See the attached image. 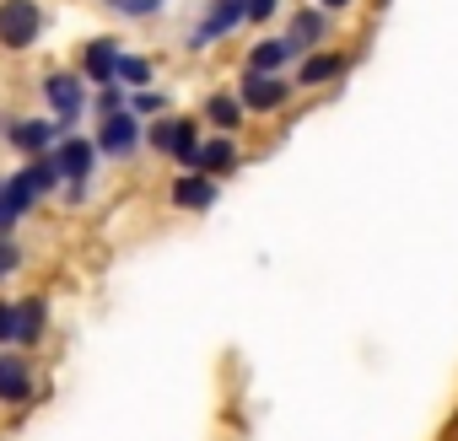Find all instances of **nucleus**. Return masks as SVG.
<instances>
[{
    "instance_id": "nucleus-1",
    "label": "nucleus",
    "mask_w": 458,
    "mask_h": 441,
    "mask_svg": "<svg viewBox=\"0 0 458 441\" xmlns=\"http://www.w3.org/2000/svg\"><path fill=\"white\" fill-rule=\"evenodd\" d=\"M44 28V12H38V0H6L0 6V44L6 49H28Z\"/></svg>"
},
{
    "instance_id": "nucleus-2",
    "label": "nucleus",
    "mask_w": 458,
    "mask_h": 441,
    "mask_svg": "<svg viewBox=\"0 0 458 441\" xmlns=\"http://www.w3.org/2000/svg\"><path fill=\"white\" fill-rule=\"evenodd\" d=\"M49 156H55L60 178H71V183H87V178H92V156H98V146H92L87 135H71V140H60Z\"/></svg>"
},
{
    "instance_id": "nucleus-3",
    "label": "nucleus",
    "mask_w": 458,
    "mask_h": 441,
    "mask_svg": "<svg viewBox=\"0 0 458 441\" xmlns=\"http://www.w3.org/2000/svg\"><path fill=\"white\" fill-rule=\"evenodd\" d=\"M238 103H243V113H249V108H254V113H270V108L286 103V81H281V76H254V71H249Z\"/></svg>"
},
{
    "instance_id": "nucleus-4",
    "label": "nucleus",
    "mask_w": 458,
    "mask_h": 441,
    "mask_svg": "<svg viewBox=\"0 0 458 441\" xmlns=\"http://www.w3.org/2000/svg\"><path fill=\"white\" fill-rule=\"evenodd\" d=\"M140 146V119L124 108V113H114V119H103V135H98V151H108V156H124V151H135Z\"/></svg>"
},
{
    "instance_id": "nucleus-5",
    "label": "nucleus",
    "mask_w": 458,
    "mask_h": 441,
    "mask_svg": "<svg viewBox=\"0 0 458 441\" xmlns=\"http://www.w3.org/2000/svg\"><path fill=\"white\" fill-rule=\"evenodd\" d=\"M249 17V6L243 0H210V17H205V28H199V44H210V38H226L238 22Z\"/></svg>"
},
{
    "instance_id": "nucleus-6",
    "label": "nucleus",
    "mask_w": 458,
    "mask_h": 441,
    "mask_svg": "<svg viewBox=\"0 0 458 441\" xmlns=\"http://www.w3.org/2000/svg\"><path fill=\"white\" fill-rule=\"evenodd\" d=\"M114 65H119V44H114V38H92V44H87V54H81L87 81L108 87V81H114Z\"/></svg>"
},
{
    "instance_id": "nucleus-7",
    "label": "nucleus",
    "mask_w": 458,
    "mask_h": 441,
    "mask_svg": "<svg viewBox=\"0 0 458 441\" xmlns=\"http://www.w3.org/2000/svg\"><path fill=\"white\" fill-rule=\"evenodd\" d=\"M44 97H49V108H55L60 119H76V113H81V81L65 76V71H55V76L44 81Z\"/></svg>"
},
{
    "instance_id": "nucleus-8",
    "label": "nucleus",
    "mask_w": 458,
    "mask_h": 441,
    "mask_svg": "<svg viewBox=\"0 0 458 441\" xmlns=\"http://www.w3.org/2000/svg\"><path fill=\"white\" fill-rule=\"evenodd\" d=\"M173 204H178V210H210V204H216V178H205V172L178 178V183H173Z\"/></svg>"
},
{
    "instance_id": "nucleus-9",
    "label": "nucleus",
    "mask_w": 458,
    "mask_h": 441,
    "mask_svg": "<svg viewBox=\"0 0 458 441\" xmlns=\"http://www.w3.org/2000/svg\"><path fill=\"white\" fill-rule=\"evenodd\" d=\"M0 398L6 404H28L33 398V377L17 355H0Z\"/></svg>"
},
{
    "instance_id": "nucleus-10",
    "label": "nucleus",
    "mask_w": 458,
    "mask_h": 441,
    "mask_svg": "<svg viewBox=\"0 0 458 441\" xmlns=\"http://www.w3.org/2000/svg\"><path fill=\"white\" fill-rule=\"evenodd\" d=\"M233 167H238V146L226 140V135H216V140H205V146H199V167H194V172L221 178V172H233Z\"/></svg>"
},
{
    "instance_id": "nucleus-11",
    "label": "nucleus",
    "mask_w": 458,
    "mask_h": 441,
    "mask_svg": "<svg viewBox=\"0 0 458 441\" xmlns=\"http://www.w3.org/2000/svg\"><path fill=\"white\" fill-rule=\"evenodd\" d=\"M55 135H60V129H49L44 119H28V124H17V129H12V146H17V151H28V156H44Z\"/></svg>"
},
{
    "instance_id": "nucleus-12",
    "label": "nucleus",
    "mask_w": 458,
    "mask_h": 441,
    "mask_svg": "<svg viewBox=\"0 0 458 441\" xmlns=\"http://www.w3.org/2000/svg\"><path fill=\"white\" fill-rule=\"evenodd\" d=\"M205 113H210V124H216L221 135H233V129L243 124V103H238L233 92H216V97L205 103Z\"/></svg>"
},
{
    "instance_id": "nucleus-13",
    "label": "nucleus",
    "mask_w": 458,
    "mask_h": 441,
    "mask_svg": "<svg viewBox=\"0 0 458 441\" xmlns=\"http://www.w3.org/2000/svg\"><path fill=\"white\" fill-rule=\"evenodd\" d=\"M286 60H292V44H286V38H270V44H259V49L249 54V71H254V76H276Z\"/></svg>"
},
{
    "instance_id": "nucleus-14",
    "label": "nucleus",
    "mask_w": 458,
    "mask_h": 441,
    "mask_svg": "<svg viewBox=\"0 0 458 441\" xmlns=\"http://www.w3.org/2000/svg\"><path fill=\"white\" fill-rule=\"evenodd\" d=\"M340 71H345L340 54H313V60H302V87H324V81H335Z\"/></svg>"
},
{
    "instance_id": "nucleus-15",
    "label": "nucleus",
    "mask_w": 458,
    "mask_h": 441,
    "mask_svg": "<svg viewBox=\"0 0 458 441\" xmlns=\"http://www.w3.org/2000/svg\"><path fill=\"white\" fill-rule=\"evenodd\" d=\"M318 38H324V17H308V12H302V17L292 22V38H286V44H292V54H297V49H308V44H318Z\"/></svg>"
},
{
    "instance_id": "nucleus-16",
    "label": "nucleus",
    "mask_w": 458,
    "mask_h": 441,
    "mask_svg": "<svg viewBox=\"0 0 458 441\" xmlns=\"http://www.w3.org/2000/svg\"><path fill=\"white\" fill-rule=\"evenodd\" d=\"M114 76H119V81H130V87H146V81H151V65H146L140 54H119Z\"/></svg>"
},
{
    "instance_id": "nucleus-17",
    "label": "nucleus",
    "mask_w": 458,
    "mask_h": 441,
    "mask_svg": "<svg viewBox=\"0 0 458 441\" xmlns=\"http://www.w3.org/2000/svg\"><path fill=\"white\" fill-rule=\"evenodd\" d=\"M17 312H22V345H33L38 334H44V302L33 296V302H17Z\"/></svg>"
},
{
    "instance_id": "nucleus-18",
    "label": "nucleus",
    "mask_w": 458,
    "mask_h": 441,
    "mask_svg": "<svg viewBox=\"0 0 458 441\" xmlns=\"http://www.w3.org/2000/svg\"><path fill=\"white\" fill-rule=\"evenodd\" d=\"M0 345H22V312H17V302H0Z\"/></svg>"
},
{
    "instance_id": "nucleus-19",
    "label": "nucleus",
    "mask_w": 458,
    "mask_h": 441,
    "mask_svg": "<svg viewBox=\"0 0 458 441\" xmlns=\"http://www.w3.org/2000/svg\"><path fill=\"white\" fill-rule=\"evenodd\" d=\"M162 108H167L162 92H135V97H130V113H162Z\"/></svg>"
},
{
    "instance_id": "nucleus-20",
    "label": "nucleus",
    "mask_w": 458,
    "mask_h": 441,
    "mask_svg": "<svg viewBox=\"0 0 458 441\" xmlns=\"http://www.w3.org/2000/svg\"><path fill=\"white\" fill-rule=\"evenodd\" d=\"M98 113H103V119H114V113H124V92H114V87H103V92H98Z\"/></svg>"
},
{
    "instance_id": "nucleus-21",
    "label": "nucleus",
    "mask_w": 458,
    "mask_h": 441,
    "mask_svg": "<svg viewBox=\"0 0 458 441\" xmlns=\"http://www.w3.org/2000/svg\"><path fill=\"white\" fill-rule=\"evenodd\" d=\"M119 12H124V17H157L162 0H119Z\"/></svg>"
},
{
    "instance_id": "nucleus-22",
    "label": "nucleus",
    "mask_w": 458,
    "mask_h": 441,
    "mask_svg": "<svg viewBox=\"0 0 458 441\" xmlns=\"http://www.w3.org/2000/svg\"><path fill=\"white\" fill-rule=\"evenodd\" d=\"M17 220H22V210H17V204L6 199V183H0V232H12Z\"/></svg>"
},
{
    "instance_id": "nucleus-23",
    "label": "nucleus",
    "mask_w": 458,
    "mask_h": 441,
    "mask_svg": "<svg viewBox=\"0 0 458 441\" xmlns=\"http://www.w3.org/2000/svg\"><path fill=\"white\" fill-rule=\"evenodd\" d=\"M12 270H17V248H12V243H6V237H0V280H6V275H12Z\"/></svg>"
},
{
    "instance_id": "nucleus-24",
    "label": "nucleus",
    "mask_w": 458,
    "mask_h": 441,
    "mask_svg": "<svg viewBox=\"0 0 458 441\" xmlns=\"http://www.w3.org/2000/svg\"><path fill=\"white\" fill-rule=\"evenodd\" d=\"M243 6H249V17H254V22H265V17L276 12V0H243Z\"/></svg>"
},
{
    "instance_id": "nucleus-25",
    "label": "nucleus",
    "mask_w": 458,
    "mask_h": 441,
    "mask_svg": "<svg viewBox=\"0 0 458 441\" xmlns=\"http://www.w3.org/2000/svg\"><path fill=\"white\" fill-rule=\"evenodd\" d=\"M318 6H324V12H345V6H351V0H318Z\"/></svg>"
},
{
    "instance_id": "nucleus-26",
    "label": "nucleus",
    "mask_w": 458,
    "mask_h": 441,
    "mask_svg": "<svg viewBox=\"0 0 458 441\" xmlns=\"http://www.w3.org/2000/svg\"><path fill=\"white\" fill-rule=\"evenodd\" d=\"M114 6H119V0H114Z\"/></svg>"
}]
</instances>
